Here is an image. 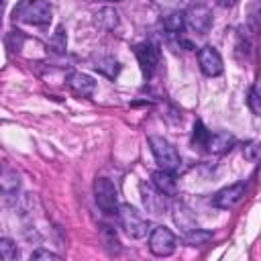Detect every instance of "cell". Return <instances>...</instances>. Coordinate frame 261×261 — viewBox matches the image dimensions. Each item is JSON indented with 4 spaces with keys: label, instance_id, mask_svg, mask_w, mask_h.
Wrapping results in <instances>:
<instances>
[{
    "label": "cell",
    "instance_id": "1",
    "mask_svg": "<svg viewBox=\"0 0 261 261\" xmlns=\"http://www.w3.org/2000/svg\"><path fill=\"white\" fill-rule=\"evenodd\" d=\"M53 16V8L45 0H22L14 6L12 18L14 22H27V24H49Z\"/></svg>",
    "mask_w": 261,
    "mask_h": 261
},
{
    "label": "cell",
    "instance_id": "2",
    "mask_svg": "<svg viewBox=\"0 0 261 261\" xmlns=\"http://www.w3.org/2000/svg\"><path fill=\"white\" fill-rule=\"evenodd\" d=\"M149 145H151L153 157H155V161L159 163L161 169H169V171L179 169L181 157L169 141H165L163 137H149Z\"/></svg>",
    "mask_w": 261,
    "mask_h": 261
},
{
    "label": "cell",
    "instance_id": "3",
    "mask_svg": "<svg viewBox=\"0 0 261 261\" xmlns=\"http://www.w3.org/2000/svg\"><path fill=\"white\" fill-rule=\"evenodd\" d=\"M118 222L120 226L126 230V234H130L133 239H141L147 234V226L149 222L141 216V212H137V208H133L130 204H120L118 206Z\"/></svg>",
    "mask_w": 261,
    "mask_h": 261
},
{
    "label": "cell",
    "instance_id": "4",
    "mask_svg": "<svg viewBox=\"0 0 261 261\" xmlns=\"http://www.w3.org/2000/svg\"><path fill=\"white\" fill-rule=\"evenodd\" d=\"M94 196H96L98 206L106 214H112L118 208V192H116V186L108 177H98L94 181Z\"/></svg>",
    "mask_w": 261,
    "mask_h": 261
},
{
    "label": "cell",
    "instance_id": "5",
    "mask_svg": "<svg viewBox=\"0 0 261 261\" xmlns=\"http://www.w3.org/2000/svg\"><path fill=\"white\" fill-rule=\"evenodd\" d=\"M149 249L157 257H167L175 251V234L167 226H155L149 234Z\"/></svg>",
    "mask_w": 261,
    "mask_h": 261
},
{
    "label": "cell",
    "instance_id": "6",
    "mask_svg": "<svg viewBox=\"0 0 261 261\" xmlns=\"http://www.w3.org/2000/svg\"><path fill=\"white\" fill-rule=\"evenodd\" d=\"M135 53H137V59H139V63H141L143 73H145L147 77H151V75L155 73L157 65H159V57H161V53H159V45L153 43V41H147V43L137 45Z\"/></svg>",
    "mask_w": 261,
    "mask_h": 261
},
{
    "label": "cell",
    "instance_id": "7",
    "mask_svg": "<svg viewBox=\"0 0 261 261\" xmlns=\"http://www.w3.org/2000/svg\"><path fill=\"white\" fill-rule=\"evenodd\" d=\"M245 192H247V186H245L243 181L232 184V186H226V188H222V190H218V192L214 194L212 204H214L216 208L228 210V208H232L234 204H239V202L243 200Z\"/></svg>",
    "mask_w": 261,
    "mask_h": 261
},
{
    "label": "cell",
    "instance_id": "8",
    "mask_svg": "<svg viewBox=\"0 0 261 261\" xmlns=\"http://www.w3.org/2000/svg\"><path fill=\"white\" fill-rule=\"evenodd\" d=\"M198 63H200V69L208 77H214V75H220L222 73V57L210 45H206V47H202L198 51Z\"/></svg>",
    "mask_w": 261,
    "mask_h": 261
},
{
    "label": "cell",
    "instance_id": "9",
    "mask_svg": "<svg viewBox=\"0 0 261 261\" xmlns=\"http://www.w3.org/2000/svg\"><path fill=\"white\" fill-rule=\"evenodd\" d=\"M184 14H186L188 24H190L196 33L204 35V33L210 31V27H212V12H210L204 4H196V6H192V8H190L188 12H184Z\"/></svg>",
    "mask_w": 261,
    "mask_h": 261
},
{
    "label": "cell",
    "instance_id": "10",
    "mask_svg": "<svg viewBox=\"0 0 261 261\" xmlns=\"http://www.w3.org/2000/svg\"><path fill=\"white\" fill-rule=\"evenodd\" d=\"M151 181L155 186V190H159L163 196H175L177 194V179L173 175V171L169 169H157L151 173Z\"/></svg>",
    "mask_w": 261,
    "mask_h": 261
},
{
    "label": "cell",
    "instance_id": "11",
    "mask_svg": "<svg viewBox=\"0 0 261 261\" xmlns=\"http://www.w3.org/2000/svg\"><path fill=\"white\" fill-rule=\"evenodd\" d=\"M232 145H234V137L232 135H228V133H208L206 143H204V149L210 151V153L220 155V153L230 151Z\"/></svg>",
    "mask_w": 261,
    "mask_h": 261
},
{
    "label": "cell",
    "instance_id": "12",
    "mask_svg": "<svg viewBox=\"0 0 261 261\" xmlns=\"http://www.w3.org/2000/svg\"><path fill=\"white\" fill-rule=\"evenodd\" d=\"M67 86H69L77 96H92L94 90H96V82H94L90 75L80 73V71L69 73V77H67Z\"/></svg>",
    "mask_w": 261,
    "mask_h": 261
},
{
    "label": "cell",
    "instance_id": "13",
    "mask_svg": "<svg viewBox=\"0 0 261 261\" xmlns=\"http://www.w3.org/2000/svg\"><path fill=\"white\" fill-rule=\"evenodd\" d=\"M186 27V14L184 12H171L163 18V29L167 31L169 37H181V31Z\"/></svg>",
    "mask_w": 261,
    "mask_h": 261
},
{
    "label": "cell",
    "instance_id": "14",
    "mask_svg": "<svg viewBox=\"0 0 261 261\" xmlns=\"http://www.w3.org/2000/svg\"><path fill=\"white\" fill-rule=\"evenodd\" d=\"M20 186V177L14 169H2L0 171V192L4 194H14Z\"/></svg>",
    "mask_w": 261,
    "mask_h": 261
},
{
    "label": "cell",
    "instance_id": "15",
    "mask_svg": "<svg viewBox=\"0 0 261 261\" xmlns=\"http://www.w3.org/2000/svg\"><path fill=\"white\" fill-rule=\"evenodd\" d=\"M173 218H175V224H177V226H181L186 232H188V230L198 228V226H196V218H194V216H192V212H190L188 208H184V206H177V208H175Z\"/></svg>",
    "mask_w": 261,
    "mask_h": 261
},
{
    "label": "cell",
    "instance_id": "16",
    "mask_svg": "<svg viewBox=\"0 0 261 261\" xmlns=\"http://www.w3.org/2000/svg\"><path fill=\"white\" fill-rule=\"evenodd\" d=\"M94 67H96L100 73L108 75V77H114V75L120 71L118 61L112 59V57H100V59H96V65H94Z\"/></svg>",
    "mask_w": 261,
    "mask_h": 261
},
{
    "label": "cell",
    "instance_id": "17",
    "mask_svg": "<svg viewBox=\"0 0 261 261\" xmlns=\"http://www.w3.org/2000/svg\"><path fill=\"white\" fill-rule=\"evenodd\" d=\"M16 257H18V247H16V243H14L12 239H8V237H2V239H0V259L12 261V259H16Z\"/></svg>",
    "mask_w": 261,
    "mask_h": 261
},
{
    "label": "cell",
    "instance_id": "18",
    "mask_svg": "<svg viewBox=\"0 0 261 261\" xmlns=\"http://www.w3.org/2000/svg\"><path fill=\"white\" fill-rule=\"evenodd\" d=\"M210 237H212V234H210L208 230H200V228H194V230H188V232H186V243H188V245H192V247H196V245H202V243H206Z\"/></svg>",
    "mask_w": 261,
    "mask_h": 261
},
{
    "label": "cell",
    "instance_id": "19",
    "mask_svg": "<svg viewBox=\"0 0 261 261\" xmlns=\"http://www.w3.org/2000/svg\"><path fill=\"white\" fill-rule=\"evenodd\" d=\"M249 108L253 114H261V96H259V84H253L249 90Z\"/></svg>",
    "mask_w": 261,
    "mask_h": 261
},
{
    "label": "cell",
    "instance_id": "20",
    "mask_svg": "<svg viewBox=\"0 0 261 261\" xmlns=\"http://www.w3.org/2000/svg\"><path fill=\"white\" fill-rule=\"evenodd\" d=\"M51 47L57 51V53H63L65 51V33H63V27H59L51 39Z\"/></svg>",
    "mask_w": 261,
    "mask_h": 261
},
{
    "label": "cell",
    "instance_id": "21",
    "mask_svg": "<svg viewBox=\"0 0 261 261\" xmlns=\"http://www.w3.org/2000/svg\"><path fill=\"white\" fill-rule=\"evenodd\" d=\"M245 157L251 159V161H257V157H259V147H257L255 141H253V143H247V147H245Z\"/></svg>",
    "mask_w": 261,
    "mask_h": 261
},
{
    "label": "cell",
    "instance_id": "22",
    "mask_svg": "<svg viewBox=\"0 0 261 261\" xmlns=\"http://www.w3.org/2000/svg\"><path fill=\"white\" fill-rule=\"evenodd\" d=\"M31 259H59V255H55V253H51V251H43V249H39V251H35L33 255H31Z\"/></svg>",
    "mask_w": 261,
    "mask_h": 261
},
{
    "label": "cell",
    "instance_id": "23",
    "mask_svg": "<svg viewBox=\"0 0 261 261\" xmlns=\"http://www.w3.org/2000/svg\"><path fill=\"white\" fill-rule=\"evenodd\" d=\"M218 4H220V6H224V8H228V6H234V4H237V0H218Z\"/></svg>",
    "mask_w": 261,
    "mask_h": 261
},
{
    "label": "cell",
    "instance_id": "24",
    "mask_svg": "<svg viewBox=\"0 0 261 261\" xmlns=\"http://www.w3.org/2000/svg\"><path fill=\"white\" fill-rule=\"evenodd\" d=\"M4 4H6V2H4V0H0V18H2V10H4Z\"/></svg>",
    "mask_w": 261,
    "mask_h": 261
},
{
    "label": "cell",
    "instance_id": "25",
    "mask_svg": "<svg viewBox=\"0 0 261 261\" xmlns=\"http://www.w3.org/2000/svg\"><path fill=\"white\" fill-rule=\"evenodd\" d=\"M108 2H118V0H108Z\"/></svg>",
    "mask_w": 261,
    "mask_h": 261
}]
</instances>
